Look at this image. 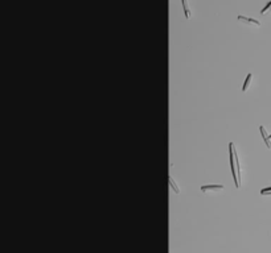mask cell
Returning <instances> with one entry per match:
<instances>
[{"instance_id":"7a4b0ae2","label":"cell","mask_w":271,"mask_h":253,"mask_svg":"<svg viewBox=\"0 0 271 253\" xmlns=\"http://www.w3.org/2000/svg\"><path fill=\"white\" fill-rule=\"evenodd\" d=\"M238 21H241L242 24H247V25H251V26H257V28H259L261 26V23L259 21H257L254 19H250V17H246V16H238Z\"/></svg>"},{"instance_id":"277c9868","label":"cell","mask_w":271,"mask_h":253,"mask_svg":"<svg viewBox=\"0 0 271 253\" xmlns=\"http://www.w3.org/2000/svg\"><path fill=\"white\" fill-rule=\"evenodd\" d=\"M259 131H261V135H262V137H263V140H265L266 146H267L269 149H271V140H270V136L267 135V132H266V129H265V127L261 125V127H259Z\"/></svg>"},{"instance_id":"52a82bcc","label":"cell","mask_w":271,"mask_h":253,"mask_svg":"<svg viewBox=\"0 0 271 253\" xmlns=\"http://www.w3.org/2000/svg\"><path fill=\"white\" fill-rule=\"evenodd\" d=\"M183 3V8H184V12H185V17L189 19V8H188V4H186V0H181Z\"/></svg>"},{"instance_id":"3957f363","label":"cell","mask_w":271,"mask_h":253,"mask_svg":"<svg viewBox=\"0 0 271 253\" xmlns=\"http://www.w3.org/2000/svg\"><path fill=\"white\" fill-rule=\"evenodd\" d=\"M224 190V186L222 185H209V186H202L201 191L202 193H214V191H221Z\"/></svg>"},{"instance_id":"9c48e42d","label":"cell","mask_w":271,"mask_h":253,"mask_svg":"<svg viewBox=\"0 0 271 253\" xmlns=\"http://www.w3.org/2000/svg\"><path fill=\"white\" fill-rule=\"evenodd\" d=\"M270 140H271V135H270Z\"/></svg>"},{"instance_id":"6da1fadb","label":"cell","mask_w":271,"mask_h":253,"mask_svg":"<svg viewBox=\"0 0 271 253\" xmlns=\"http://www.w3.org/2000/svg\"><path fill=\"white\" fill-rule=\"evenodd\" d=\"M229 152H230V167H232L233 181L235 183V187H241V169H239V158L237 154V149L233 143L229 144Z\"/></svg>"},{"instance_id":"5b68a950","label":"cell","mask_w":271,"mask_h":253,"mask_svg":"<svg viewBox=\"0 0 271 253\" xmlns=\"http://www.w3.org/2000/svg\"><path fill=\"white\" fill-rule=\"evenodd\" d=\"M168 182H169V186H171V189L173 190V191H175V194H180V187L177 186V183L175 182V179H173L172 177L168 178Z\"/></svg>"},{"instance_id":"8992f818","label":"cell","mask_w":271,"mask_h":253,"mask_svg":"<svg viewBox=\"0 0 271 253\" xmlns=\"http://www.w3.org/2000/svg\"><path fill=\"white\" fill-rule=\"evenodd\" d=\"M251 79H253V74H249L247 77H246L245 83H243V86H242V92H246V91L249 90V87H250V83H251Z\"/></svg>"},{"instance_id":"ba28073f","label":"cell","mask_w":271,"mask_h":253,"mask_svg":"<svg viewBox=\"0 0 271 253\" xmlns=\"http://www.w3.org/2000/svg\"><path fill=\"white\" fill-rule=\"evenodd\" d=\"M261 195H271V187L261 190Z\"/></svg>"}]
</instances>
